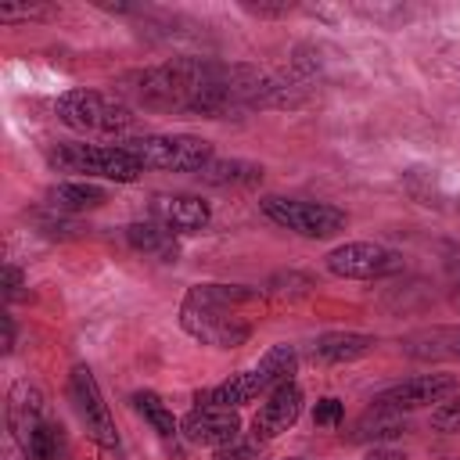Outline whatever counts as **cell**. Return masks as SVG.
I'll return each mask as SVG.
<instances>
[{
  "label": "cell",
  "instance_id": "8",
  "mask_svg": "<svg viewBox=\"0 0 460 460\" xmlns=\"http://www.w3.org/2000/svg\"><path fill=\"white\" fill-rule=\"evenodd\" d=\"M327 270L341 280H381L402 270V255L377 241H349L327 252Z\"/></svg>",
  "mask_w": 460,
  "mask_h": 460
},
{
  "label": "cell",
  "instance_id": "3",
  "mask_svg": "<svg viewBox=\"0 0 460 460\" xmlns=\"http://www.w3.org/2000/svg\"><path fill=\"white\" fill-rule=\"evenodd\" d=\"M58 119L83 133V137H115V140H126V133L133 129L137 115L133 108L119 97V93H104V90H65L54 104Z\"/></svg>",
  "mask_w": 460,
  "mask_h": 460
},
{
  "label": "cell",
  "instance_id": "9",
  "mask_svg": "<svg viewBox=\"0 0 460 460\" xmlns=\"http://www.w3.org/2000/svg\"><path fill=\"white\" fill-rule=\"evenodd\" d=\"M68 399H72V406H75L86 435L101 449L115 453L119 449V428H115V417H111V410H108V402L101 395V385H97V377H93L90 367H75L68 374Z\"/></svg>",
  "mask_w": 460,
  "mask_h": 460
},
{
  "label": "cell",
  "instance_id": "24",
  "mask_svg": "<svg viewBox=\"0 0 460 460\" xmlns=\"http://www.w3.org/2000/svg\"><path fill=\"white\" fill-rule=\"evenodd\" d=\"M341 420H345V406L334 395H327V399L316 402V410H313V424L316 428H338Z\"/></svg>",
  "mask_w": 460,
  "mask_h": 460
},
{
  "label": "cell",
  "instance_id": "1",
  "mask_svg": "<svg viewBox=\"0 0 460 460\" xmlns=\"http://www.w3.org/2000/svg\"><path fill=\"white\" fill-rule=\"evenodd\" d=\"M119 97L129 108L162 111V115H198V119L241 115L237 97L230 90V65L208 58H172L129 72L119 83Z\"/></svg>",
  "mask_w": 460,
  "mask_h": 460
},
{
  "label": "cell",
  "instance_id": "30",
  "mask_svg": "<svg viewBox=\"0 0 460 460\" xmlns=\"http://www.w3.org/2000/svg\"><path fill=\"white\" fill-rule=\"evenodd\" d=\"M11 349H14V316L4 313V352H11Z\"/></svg>",
  "mask_w": 460,
  "mask_h": 460
},
{
  "label": "cell",
  "instance_id": "21",
  "mask_svg": "<svg viewBox=\"0 0 460 460\" xmlns=\"http://www.w3.org/2000/svg\"><path fill=\"white\" fill-rule=\"evenodd\" d=\"M129 402H133V410L169 442V438H176L180 435V424H176V417H172V410L162 402V395H155V392H133L129 395Z\"/></svg>",
  "mask_w": 460,
  "mask_h": 460
},
{
  "label": "cell",
  "instance_id": "13",
  "mask_svg": "<svg viewBox=\"0 0 460 460\" xmlns=\"http://www.w3.org/2000/svg\"><path fill=\"white\" fill-rule=\"evenodd\" d=\"M151 219L169 226L172 234H198L208 226L212 208L198 194H155L151 198Z\"/></svg>",
  "mask_w": 460,
  "mask_h": 460
},
{
  "label": "cell",
  "instance_id": "15",
  "mask_svg": "<svg viewBox=\"0 0 460 460\" xmlns=\"http://www.w3.org/2000/svg\"><path fill=\"white\" fill-rule=\"evenodd\" d=\"M47 417H50L47 413V399H43V392L36 385H29V381L11 385V392H7V428H11V438L18 442V449L32 438V431Z\"/></svg>",
  "mask_w": 460,
  "mask_h": 460
},
{
  "label": "cell",
  "instance_id": "31",
  "mask_svg": "<svg viewBox=\"0 0 460 460\" xmlns=\"http://www.w3.org/2000/svg\"><path fill=\"white\" fill-rule=\"evenodd\" d=\"M288 460H302V456H288Z\"/></svg>",
  "mask_w": 460,
  "mask_h": 460
},
{
  "label": "cell",
  "instance_id": "5",
  "mask_svg": "<svg viewBox=\"0 0 460 460\" xmlns=\"http://www.w3.org/2000/svg\"><path fill=\"white\" fill-rule=\"evenodd\" d=\"M50 169L72 172L83 180H111V183H133L140 180L144 165L115 140V144H58L47 155Z\"/></svg>",
  "mask_w": 460,
  "mask_h": 460
},
{
  "label": "cell",
  "instance_id": "26",
  "mask_svg": "<svg viewBox=\"0 0 460 460\" xmlns=\"http://www.w3.org/2000/svg\"><path fill=\"white\" fill-rule=\"evenodd\" d=\"M248 14H255V18H288L291 11H295V4H288V0H280V4H270V0H244L241 4Z\"/></svg>",
  "mask_w": 460,
  "mask_h": 460
},
{
  "label": "cell",
  "instance_id": "19",
  "mask_svg": "<svg viewBox=\"0 0 460 460\" xmlns=\"http://www.w3.org/2000/svg\"><path fill=\"white\" fill-rule=\"evenodd\" d=\"M198 176L208 187H255L262 183V165L244 158H212Z\"/></svg>",
  "mask_w": 460,
  "mask_h": 460
},
{
  "label": "cell",
  "instance_id": "27",
  "mask_svg": "<svg viewBox=\"0 0 460 460\" xmlns=\"http://www.w3.org/2000/svg\"><path fill=\"white\" fill-rule=\"evenodd\" d=\"M216 460H259V453H255V442H230V446H223V449H216Z\"/></svg>",
  "mask_w": 460,
  "mask_h": 460
},
{
  "label": "cell",
  "instance_id": "14",
  "mask_svg": "<svg viewBox=\"0 0 460 460\" xmlns=\"http://www.w3.org/2000/svg\"><path fill=\"white\" fill-rule=\"evenodd\" d=\"M399 345H402V356L417 363H460V323L420 327L406 334Z\"/></svg>",
  "mask_w": 460,
  "mask_h": 460
},
{
  "label": "cell",
  "instance_id": "10",
  "mask_svg": "<svg viewBox=\"0 0 460 460\" xmlns=\"http://www.w3.org/2000/svg\"><path fill=\"white\" fill-rule=\"evenodd\" d=\"M456 392V377L453 374H413L399 385H388L374 395L377 410L388 413H410V410H424V406H438Z\"/></svg>",
  "mask_w": 460,
  "mask_h": 460
},
{
  "label": "cell",
  "instance_id": "16",
  "mask_svg": "<svg viewBox=\"0 0 460 460\" xmlns=\"http://www.w3.org/2000/svg\"><path fill=\"white\" fill-rule=\"evenodd\" d=\"M374 345H377V338L363 334V331H327L309 341V359L323 363V367H338V363L363 359L367 352H374Z\"/></svg>",
  "mask_w": 460,
  "mask_h": 460
},
{
  "label": "cell",
  "instance_id": "2",
  "mask_svg": "<svg viewBox=\"0 0 460 460\" xmlns=\"http://www.w3.org/2000/svg\"><path fill=\"white\" fill-rule=\"evenodd\" d=\"M262 291L248 284H194L180 302V327L212 349H237L255 331Z\"/></svg>",
  "mask_w": 460,
  "mask_h": 460
},
{
  "label": "cell",
  "instance_id": "18",
  "mask_svg": "<svg viewBox=\"0 0 460 460\" xmlns=\"http://www.w3.org/2000/svg\"><path fill=\"white\" fill-rule=\"evenodd\" d=\"M126 237H129V244H133L137 252H144V255H151V259L176 262V255H180L176 234H172L169 226L155 223V219H147V223H129V226H126Z\"/></svg>",
  "mask_w": 460,
  "mask_h": 460
},
{
  "label": "cell",
  "instance_id": "17",
  "mask_svg": "<svg viewBox=\"0 0 460 460\" xmlns=\"http://www.w3.org/2000/svg\"><path fill=\"white\" fill-rule=\"evenodd\" d=\"M47 201L54 212H90V208H101L108 201V190L90 183V180H65V183H54L47 190Z\"/></svg>",
  "mask_w": 460,
  "mask_h": 460
},
{
  "label": "cell",
  "instance_id": "22",
  "mask_svg": "<svg viewBox=\"0 0 460 460\" xmlns=\"http://www.w3.org/2000/svg\"><path fill=\"white\" fill-rule=\"evenodd\" d=\"M22 456L25 460H61L65 456V435H61V424L54 417H47L32 438L22 446Z\"/></svg>",
  "mask_w": 460,
  "mask_h": 460
},
{
  "label": "cell",
  "instance_id": "29",
  "mask_svg": "<svg viewBox=\"0 0 460 460\" xmlns=\"http://www.w3.org/2000/svg\"><path fill=\"white\" fill-rule=\"evenodd\" d=\"M363 460H406V456H402L399 449H388V446H374V449H370Z\"/></svg>",
  "mask_w": 460,
  "mask_h": 460
},
{
  "label": "cell",
  "instance_id": "25",
  "mask_svg": "<svg viewBox=\"0 0 460 460\" xmlns=\"http://www.w3.org/2000/svg\"><path fill=\"white\" fill-rule=\"evenodd\" d=\"M54 14V7H43V4H7L0 7V22H32V18H47Z\"/></svg>",
  "mask_w": 460,
  "mask_h": 460
},
{
  "label": "cell",
  "instance_id": "6",
  "mask_svg": "<svg viewBox=\"0 0 460 460\" xmlns=\"http://www.w3.org/2000/svg\"><path fill=\"white\" fill-rule=\"evenodd\" d=\"M140 165L158 172H201L212 162V144L190 133H144L119 140Z\"/></svg>",
  "mask_w": 460,
  "mask_h": 460
},
{
  "label": "cell",
  "instance_id": "23",
  "mask_svg": "<svg viewBox=\"0 0 460 460\" xmlns=\"http://www.w3.org/2000/svg\"><path fill=\"white\" fill-rule=\"evenodd\" d=\"M431 428L446 431V435H460V392H453L446 402H438L431 410Z\"/></svg>",
  "mask_w": 460,
  "mask_h": 460
},
{
  "label": "cell",
  "instance_id": "4",
  "mask_svg": "<svg viewBox=\"0 0 460 460\" xmlns=\"http://www.w3.org/2000/svg\"><path fill=\"white\" fill-rule=\"evenodd\" d=\"M295 367H298V352H295L291 345H273V349L262 352V359L252 363L248 370H237V374H230L226 381H219L216 388L201 392L198 402H212V406L237 410V406H244V402H252V399H259V395H270L277 385L295 381V377H291Z\"/></svg>",
  "mask_w": 460,
  "mask_h": 460
},
{
  "label": "cell",
  "instance_id": "28",
  "mask_svg": "<svg viewBox=\"0 0 460 460\" xmlns=\"http://www.w3.org/2000/svg\"><path fill=\"white\" fill-rule=\"evenodd\" d=\"M22 288H25L22 270L7 262V266H4V295H7V298H18V295H22Z\"/></svg>",
  "mask_w": 460,
  "mask_h": 460
},
{
  "label": "cell",
  "instance_id": "11",
  "mask_svg": "<svg viewBox=\"0 0 460 460\" xmlns=\"http://www.w3.org/2000/svg\"><path fill=\"white\" fill-rule=\"evenodd\" d=\"M302 406H305V395H302V388H298L295 381L277 385V388L266 395V402L259 406V413L252 417V442L262 446V442L280 438V435L302 417Z\"/></svg>",
  "mask_w": 460,
  "mask_h": 460
},
{
  "label": "cell",
  "instance_id": "20",
  "mask_svg": "<svg viewBox=\"0 0 460 460\" xmlns=\"http://www.w3.org/2000/svg\"><path fill=\"white\" fill-rule=\"evenodd\" d=\"M399 435H406V417L370 406V410L352 424L349 442H385V438H399Z\"/></svg>",
  "mask_w": 460,
  "mask_h": 460
},
{
  "label": "cell",
  "instance_id": "7",
  "mask_svg": "<svg viewBox=\"0 0 460 460\" xmlns=\"http://www.w3.org/2000/svg\"><path fill=\"white\" fill-rule=\"evenodd\" d=\"M259 208H262V216L270 223H277V226H284V230H291L298 237H316V241L334 237L349 223V216L331 201H305V198L270 194V198L259 201Z\"/></svg>",
  "mask_w": 460,
  "mask_h": 460
},
{
  "label": "cell",
  "instance_id": "12",
  "mask_svg": "<svg viewBox=\"0 0 460 460\" xmlns=\"http://www.w3.org/2000/svg\"><path fill=\"white\" fill-rule=\"evenodd\" d=\"M180 435L194 446L223 449V446L241 438V420H237V410L212 406V402H194V410L180 420Z\"/></svg>",
  "mask_w": 460,
  "mask_h": 460
}]
</instances>
